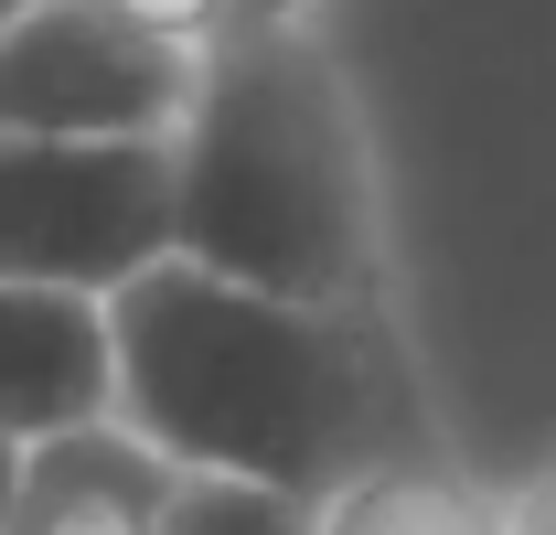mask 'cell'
Instances as JSON below:
<instances>
[{
    "instance_id": "obj_10",
    "label": "cell",
    "mask_w": 556,
    "mask_h": 535,
    "mask_svg": "<svg viewBox=\"0 0 556 535\" xmlns=\"http://www.w3.org/2000/svg\"><path fill=\"white\" fill-rule=\"evenodd\" d=\"M514 535H556V471L535 493H514Z\"/></svg>"
},
{
    "instance_id": "obj_11",
    "label": "cell",
    "mask_w": 556,
    "mask_h": 535,
    "mask_svg": "<svg viewBox=\"0 0 556 535\" xmlns=\"http://www.w3.org/2000/svg\"><path fill=\"white\" fill-rule=\"evenodd\" d=\"M22 471H33V450L0 439V535H11V514H22Z\"/></svg>"
},
{
    "instance_id": "obj_3",
    "label": "cell",
    "mask_w": 556,
    "mask_h": 535,
    "mask_svg": "<svg viewBox=\"0 0 556 535\" xmlns=\"http://www.w3.org/2000/svg\"><path fill=\"white\" fill-rule=\"evenodd\" d=\"M182 258L172 139H11L0 129V278L129 300Z\"/></svg>"
},
{
    "instance_id": "obj_2",
    "label": "cell",
    "mask_w": 556,
    "mask_h": 535,
    "mask_svg": "<svg viewBox=\"0 0 556 535\" xmlns=\"http://www.w3.org/2000/svg\"><path fill=\"white\" fill-rule=\"evenodd\" d=\"M182 161V258L311 300V311H386V194L375 139L343 65L311 33H257L204 65V97L172 139Z\"/></svg>"
},
{
    "instance_id": "obj_12",
    "label": "cell",
    "mask_w": 556,
    "mask_h": 535,
    "mask_svg": "<svg viewBox=\"0 0 556 535\" xmlns=\"http://www.w3.org/2000/svg\"><path fill=\"white\" fill-rule=\"evenodd\" d=\"M22 11H33V0H0V33H11V22H22Z\"/></svg>"
},
{
    "instance_id": "obj_8",
    "label": "cell",
    "mask_w": 556,
    "mask_h": 535,
    "mask_svg": "<svg viewBox=\"0 0 556 535\" xmlns=\"http://www.w3.org/2000/svg\"><path fill=\"white\" fill-rule=\"evenodd\" d=\"M161 535H321V503H289L268 482H193L182 471Z\"/></svg>"
},
{
    "instance_id": "obj_1",
    "label": "cell",
    "mask_w": 556,
    "mask_h": 535,
    "mask_svg": "<svg viewBox=\"0 0 556 535\" xmlns=\"http://www.w3.org/2000/svg\"><path fill=\"white\" fill-rule=\"evenodd\" d=\"M118 428L193 482L332 503L364 471L428 461L417 375L386 311H311L172 258L118 300Z\"/></svg>"
},
{
    "instance_id": "obj_4",
    "label": "cell",
    "mask_w": 556,
    "mask_h": 535,
    "mask_svg": "<svg viewBox=\"0 0 556 535\" xmlns=\"http://www.w3.org/2000/svg\"><path fill=\"white\" fill-rule=\"evenodd\" d=\"M204 43L161 33L129 0H33L0 33V129L11 139H182L204 97Z\"/></svg>"
},
{
    "instance_id": "obj_5",
    "label": "cell",
    "mask_w": 556,
    "mask_h": 535,
    "mask_svg": "<svg viewBox=\"0 0 556 535\" xmlns=\"http://www.w3.org/2000/svg\"><path fill=\"white\" fill-rule=\"evenodd\" d=\"M86 428H118V300L0 278V439L54 450Z\"/></svg>"
},
{
    "instance_id": "obj_9",
    "label": "cell",
    "mask_w": 556,
    "mask_h": 535,
    "mask_svg": "<svg viewBox=\"0 0 556 535\" xmlns=\"http://www.w3.org/2000/svg\"><path fill=\"white\" fill-rule=\"evenodd\" d=\"M129 11H150L161 33H182L204 54H225V43H257V33H300L311 0H129Z\"/></svg>"
},
{
    "instance_id": "obj_6",
    "label": "cell",
    "mask_w": 556,
    "mask_h": 535,
    "mask_svg": "<svg viewBox=\"0 0 556 535\" xmlns=\"http://www.w3.org/2000/svg\"><path fill=\"white\" fill-rule=\"evenodd\" d=\"M172 493H182V471L161 461L150 439H129V428H86V439L33 450L11 535H161Z\"/></svg>"
},
{
    "instance_id": "obj_7",
    "label": "cell",
    "mask_w": 556,
    "mask_h": 535,
    "mask_svg": "<svg viewBox=\"0 0 556 535\" xmlns=\"http://www.w3.org/2000/svg\"><path fill=\"white\" fill-rule=\"evenodd\" d=\"M321 535H514V493H482L471 471H450L428 450V461L364 471L353 493H332Z\"/></svg>"
}]
</instances>
